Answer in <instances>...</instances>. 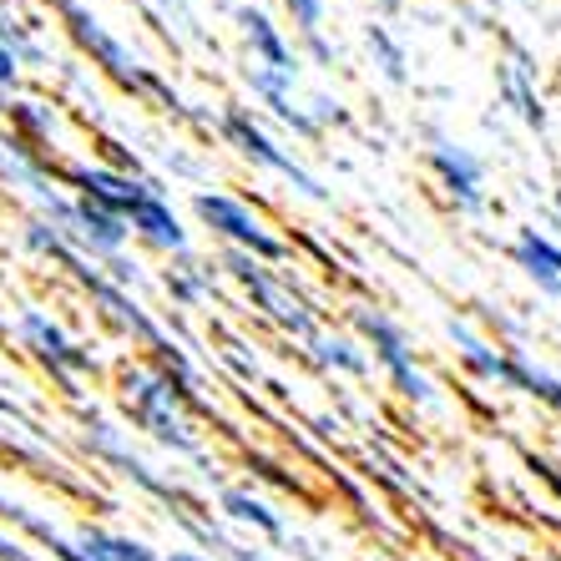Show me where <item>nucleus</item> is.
I'll use <instances>...</instances> for the list:
<instances>
[{
	"label": "nucleus",
	"instance_id": "nucleus-1",
	"mask_svg": "<svg viewBox=\"0 0 561 561\" xmlns=\"http://www.w3.org/2000/svg\"><path fill=\"white\" fill-rule=\"evenodd\" d=\"M127 420L142 435H152L162 450L172 456H203V431H197L187 394L172 375H162L157 365H122V390H117Z\"/></svg>",
	"mask_w": 561,
	"mask_h": 561
},
{
	"label": "nucleus",
	"instance_id": "nucleus-2",
	"mask_svg": "<svg viewBox=\"0 0 561 561\" xmlns=\"http://www.w3.org/2000/svg\"><path fill=\"white\" fill-rule=\"evenodd\" d=\"M238 31H243V46H249V66H243V77H249L253 96L263 106H274V117L288 122V127L299 131V137H313V117L299 112V106H288V92H294V81H299V56L288 51V41L278 36V26L259 5H238L233 11Z\"/></svg>",
	"mask_w": 561,
	"mask_h": 561
},
{
	"label": "nucleus",
	"instance_id": "nucleus-3",
	"mask_svg": "<svg viewBox=\"0 0 561 561\" xmlns=\"http://www.w3.org/2000/svg\"><path fill=\"white\" fill-rule=\"evenodd\" d=\"M350 319H354V329H359V334L375 344L379 369L390 375V385H394V394H400V400H410V405H440V390H435V379L415 365V350H410L405 329L394 324L390 313L365 309V304H359V309H350Z\"/></svg>",
	"mask_w": 561,
	"mask_h": 561
},
{
	"label": "nucleus",
	"instance_id": "nucleus-4",
	"mask_svg": "<svg viewBox=\"0 0 561 561\" xmlns=\"http://www.w3.org/2000/svg\"><path fill=\"white\" fill-rule=\"evenodd\" d=\"M11 340L21 344V350L36 354L41 365H46L66 385V394H81V375H96V354L87 350V344L71 340V334H66V329L56 324L46 309H21V313H15V319H11Z\"/></svg>",
	"mask_w": 561,
	"mask_h": 561
},
{
	"label": "nucleus",
	"instance_id": "nucleus-5",
	"mask_svg": "<svg viewBox=\"0 0 561 561\" xmlns=\"http://www.w3.org/2000/svg\"><path fill=\"white\" fill-rule=\"evenodd\" d=\"M193 213H197V222H203L208 233H218L233 253H249V259H259V263H284L288 259V243L268 233V222H263L259 213L243 203V197L197 193L193 197Z\"/></svg>",
	"mask_w": 561,
	"mask_h": 561
},
{
	"label": "nucleus",
	"instance_id": "nucleus-6",
	"mask_svg": "<svg viewBox=\"0 0 561 561\" xmlns=\"http://www.w3.org/2000/svg\"><path fill=\"white\" fill-rule=\"evenodd\" d=\"M222 268H228V274H233L238 284L249 288L253 304H259V309L268 313L274 324H284L299 344H313L319 334H324L319 313H313L309 304H304L299 294H294V288H288L278 274H268V268H263L259 259H249V253H233V249H228V253H222Z\"/></svg>",
	"mask_w": 561,
	"mask_h": 561
},
{
	"label": "nucleus",
	"instance_id": "nucleus-7",
	"mask_svg": "<svg viewBox=\"0 0 561 561\" xmlns=\"http://www.w3.org/2000/svg\"><path fill=\"white\" fill-rule=\"evenodd\" d=\"M56 11H61L66 31L77 36L81 51L92 56V61L102 66V71H112V77H117L122 87H131V92H162L152 71H147V66L137 61V56H131L127 46H122V41L112 36V31H106L92 11H87V5H77V0H56Z\"/></svg>",
	"mask_w": 561,
	"mask_h": 561
},
{
	"label": "nucleus",
	"instance_id": "nucleus-8",
	"mask_svg": "<svg viewBox=\"0 0 561 561\" xmlns=\"http://www.w3.org/2000/svg\"><path fill=\"white\" fill-rule=\"evenodd\" d=\"M218 131L238 147V152L249 157L253 168L278 172V178H284V183H294L304 197H313V203H329V187L319 183V178H313V172L304 168L294 152H284V147H278L274 137H268V131H263L259 122L249 117V112H222V117H218Z\"/></svg>",
	"mask_w": 561,
	"mask_h": 561
},
{
	"label": "nucleus",
	"instance_id": "nucleus-9",
	"mask_svg": "<svg viewBox=\"0 0 561 561\" xmlns=\"http://www.w3.org/2000/svg\"><path fill=\"white\" fill-rule=\"evenodd\" d=\"M81 445L92 450L102 466H117L127 481H137L147 491V496H157V501H172V506H183V491L168 481V476H157L152 466H147L137 450H131V435L122 431V425H112V420H102V415H87L81 420Z\"/></svg>",
	"mask_w": 561,
	"mask_h": 561
},
{
	"label": "nucleus",
	"instance_id": "nucleus-10",
	"mask_svg": "<svg viewBox=\"0 0 561 561\" xmlns=\"http://www.w3.org/2000/svg\"><path fill=\"white\" fill-rule=\"evenodd\" d=\"M61 178H66V187H71V197L117 213L122 222H127V213L157 187L142 172H122V168H106V162H66Z\"/></svg>",
	"mask_w": 561,
	"mask_h": 561
},
{
	"label": "nucleus",
	"instance_id": "nucleus-11",
	"mask_svg": "<svg viewBox=\"0 0 561 561\" xmlns=\"http://www.w3.org/2000/svg\"><path fill=\"white\" fill-rule=\"evenodd\" d=\"M431 168H435V178H440V187L450 193L456 213H470V218H476V213H485V168H481V157L470 152V147L435 137Z\"/></svg>",
	"mask_w": 561,
	"mask_h": 561
},
{
	"label": "nucleus",
	"instance_id": "nucleus-12",
	"mask_svg": "<svg viewBox=\"0 0 561 561\" xmlns=\"http://www.w3.org/2000/svg\"><path fill=\"white\" fill-rule=\"evenodd\" d=\"M127 233L142 238L147 249H157V253H172V259H187V253H193V238H187L178 208L162 197V187H152V193L127 213Z\"/></svg>",
	"mask_w": 561,
	"mask_h": 561
},
{
	"label": "nucleus",
	"instance_id": "nucleus-13",
	"mask_svg": "<svg viewBox=\"0 0 561 561\" xmlns=\"http://www.w3.org/2000/svg\"><path fill=\"white\" fill-rule=\"evenodd\" d=\"M501 96L526 127H547V102H541V87H536V66L522 46H506V66H501Z\"/></svg>",
	"mask_w": 561,
	"mask_h": 561
},
{
	"label": "nucleus",
	"instance_id": "nucleus-14",
	"mask_svg": "<svg viewBox=\"0 0 561 561\" xmlns=\"http://www.w3.org/2000/svg\"><path fill=\"white\" fill-rule=\"evenodd\" d=\"M511 259H516V268L536 284V294L561 299V243H551V238L536 233V228H522V233L511 238Z\"/></svg>",
	"mask_w": 561,
	"mask_h": 561
},
{
	"label": "nucleus",
	"instance_id": "nucleus-15",
	"mask_svg": "<svg viewBox=\"0 0 561 561\" xmlns=\"http://www.w3.org/2000/svg\"><path fill=\"white\" fill-rule=\"evenodd\" d=\"M218 511H222V522L243 526V531L263 536V541H284V536H288V522L263 496H253L249 485H222V491H218Z\"/></svg>",
	"mask_w": 561,
	"mask_h": 561
},
{
	"label": "nucleus",
	"instance_id": "nucleus-16",
	"mask_svg": "<svg viewBox=\"0 0 561 561\" xmlns=\"http://www.w3.org/2000/svg\"><path fill=\"white\" fill-rule=\"evenodd\" d=\"M71 547L81 551V561H162V551L137 541L127 531H106V526H77L71 531Z\"/></svg>",
	"mask_w": 561,
	"mask_h": 561
},
{
	"label": "nucleus",
	"instance_id": "nucleus-17",
	"mask_svg": "<svg viewBox=\"0 0 561 561\" xmlns=\"http://www.w3.org/2000/svg\"><path fill=\"white\" fill-rule=\"evenodd\" d=\"M445 334H450V344L460 350V365L470 369L476 379H485V385H501V369H506V350L501 344H485L481 334H470L466 324H445Z\"/></svg>",
	"mask_w": 561,
	"mask_h": 561
},
{
	"label": "nucleus",
	"instance_id": "nucleus-18",
	"mask_svg": "<svg viewBox=\"0 0 561 561\" xmlns=\"http://www.w3.org/2000/svg\"><path fill=\"white\" fill-rule=\"evenodd\" d=\"M21 243H26V249L36 253V259H51V263H61L66 274H71V268H77V263H81V253L71 249V243H66L61 233H56L51 222H41V218H26V228H21Z\"/></svg>",
	"mask_w": 561,
	"mask_h": 561
},
{
	"label": "nucleus",
	"instance_id": "nucleus-19",
	"mask_svg": "<svg viewBox=\"0 0 561 561\" xmlns=\"http://www.w3.org/2000/svg\"><path fill=\"white\" fill-rule=\"evenodd\" d=\"M309 350H313V359H319V365H324V369H340V375H365V369H369L365 350H354L344 334H319Z\"/></svg>",
	"mask_w": 561,
	"mask_h": 561
},
{
	"label": "nucleus",
	"instance_id": "nucleus-20",
	"mask_svg": "<svg viewBox=\"0 0 561 561\" xmlns=\"http://www.w3.org/2000/svg\"><path fill=\"white\" fill-rule=\"evenodd\" d=\"M365 46H369V56H375V66H379V77L390 81V87H405L410 81V71H405V51L390 41V31L385 26H369L365 31Z\"/></svg>",
	"mask_w": 561,
	"mask_h": 561
},
{
	"label": "nucleus",
	"instance_id": "nucleus-21",
	"mask_svg": "<svg viewBox=\"0 0 561 561\" xmlns=\"http://www.w3.org/2000/svg\"><path fill=\"white\" fill-rule=\"evenodd\" d=\"M183 526H187V531L203 536L208 547H218V557H222V561H274L268 551H259V547H243V541H222V536L213 531V526L203 522V516H193V511H183Z\"/></svg>",
	"mask_w": 561,
	"mask_h": 561
},
{
	"label": "nucleus",
	"instance_id": "nucleus-22",
	"mask_svg": "<svg viewBox=\"0 0 561 561\" xmlns=\"http://www.w3.org/2000/svg\"><path fill=\"white\" fill-rule=\"evenodd\" d=\"M208 268H213V263H187L183 274H168V294L178 304H203V299H208V288H213Z\"/></svg>",
	"mask_w": 561,
	"mask_h": 561
},
{
	"label": "nucleus",
	"instance_id": "nucleus-23",
	"mask_svg": "<svg viewBox=\"0 0 561 561\" xmlns=\"http://www.w3.org/2000/svg\"><path fill=\"white\" fill-rule=\"evenodd\" d=\"M5 112H11L15 122H21V131H26V137H36V142H51V131H56V112L46 102H5ZM26 137H21V142H26Z\"/></svg>",
	"mask_w": 561,
	"mask_h": 561
},
{
	"label": "nucleus",
	"instance_id": "nucleus-24",
	"mask_svg": "<svg viewBox=\"0 0 561 561\" xmlns=\"http://www.w3.org/2000/svg\"><path fill=\"white\" fill-rule=\"evenodd\" d=\"M96 274H102V278H106V284H117V288H127V294H131V288H142V284H147V274H142V263H137V259H127V253H117V259H106V263H102V268H96Z\"/></svg>",
	"mask_w": 561,
	"mask_h": 561
},
{
	"label": "nucleus",
	"instance_id": "nucleus-25",
	"mask_svg": "<svg viewBox=\"0 0 561 561\" xmlns=\"http://www.w3.org/2000/svg\"><path fill=\"white\" fill-rule=\"evenodd\" d=\"M288 15H294V26H299L304 41L319 36V26H324V0H284Z\"/></svg>",
	"mask_w": 561,
	"mask_h": 561
},
{
	"label": "nucleus",
	"instance_id": "nucleus-26",
	"mask_svg": "<svg viewBox=\"0 0 561 561\" xmlns=\"http://www.w3.org/2000/svg\"><path fill=\"white\" fill-rule=\"evenodd\" d=\"M15 87H21V56L0 41V96H11Z\"/></svg>",
	"mask_w": 561,
	"mask_h": 561
},
{
	"label": "nucleus",
	"instance_id": "nucleus-27",
	"mask_svg": "<svg viewBox=\"0 0 561 561\" xmlns=\"http://www.w3.org/2000/svg\"><path fill=\"white\" fill-rule=\"evenodd\" d=\"M0 561H41V551H31V541H21L15 531L0 526Z\"/></svg>",
	"mask_w": 561,
	"mask_h": 561
},
{
	"label": "nucleus",
	"instance_id": "nucleus-28",
	"mask_svg": "<svg viewBox=\"0 0 561 561\" xmlns=\"http://www.w3.org/2000/svg\"><path fill=\"white\" fill-rule=\"evenodd\" d=\"M162 561H213V557L197 547H178V551H162Z\"/></svg>",
	"mask_w": 561,
	"mask_h": 561
},
{
	"label": "nucleus",
	"instance_id": "nucleus-29",
	"mask_svg": "<svg viewBox=\"0 0 561 561\" xmlns=\"http://www.w3.org/2000/svg\"><path fill=\"white\" fill-rule=\"evenodd\" d=\"M536 470L547 476V485H551V491H557V496H561V466H551V460H536Z\"/></svg>",
	"mask_w": 561,
	"mask_h": 561
},
{
	"label": "nucleus",
	"instance_id": "nucleus-30",
	"mask_svg": "<svg viewBox=\"0 0 561 561\" xmlns=\"http://www.w3.org/2000/svg\"><path fill=\"white\" fill-rule=\"evenodd\" d=\"M375 11H379V15H390V11H400V0H375Z\"/></svg>",
	"mask_w": 561,
	"mask_h": 561
},
{
	"label": "nucleus",
	"instance_id": "nucleus-31",
	"mask_svg": "<svg viewBox=\"0 0 561 561\" xmlns=\"http://www.w3.org/2000/svg\"><path fill=\"white\" fill-rule=\"evenodd\" d=\"M5 102H11V96H0V112H5Z\"/></svg>",
	"mask_w": 561,
	"mask_h": 561
}]
</instances>
